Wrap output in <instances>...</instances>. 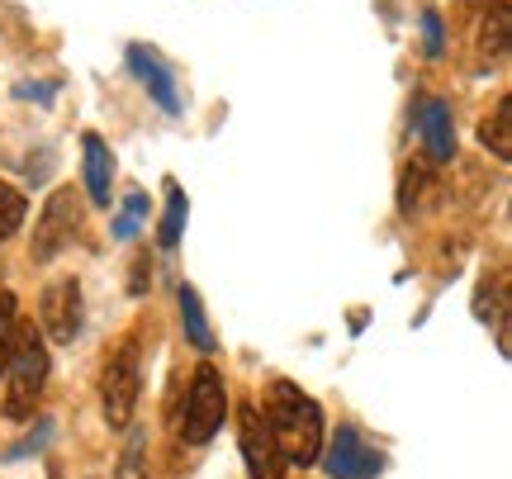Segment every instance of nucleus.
Instances as JSON below:
<instances>
[{"label":"nucleus","instance_id":"f257e3e1","mask_svg":"<svg viewBox=\"0 0 512 479\" xmlns=\"http://www.w3.org/2000/svg\"><path fill=\"white\" fill-rule=\"evenodd\" d=\"M266 432H271L275 451H280V461H285V465H299V470L318 465V456H323V442H328V432H323V408L313 404V399L299 385H290V380H275V385H271Z\"/></svg>","mask_w":512,"mask_h":479},{"label":"nucleus","instance_id":"f03ea898","mask_svg":"<svg viewBox=\"0 0 512 479\" xmlns=\"http://www.w3.org/2000/svg\"><path fill=\"white\" fill-rule=\"evenodd\" d=\"M5 375H10V385H5V418L10 423H29L38 399H43V389H48V342H43V332L19 328L15 356H10Z\"/></svg>","mask_w":512,"mask_h":479},{"label":"nucleus","instance_id":"7ed1b4c3","mask_svg":"<svg viewBox=\"0 0 512 479\" xmlns=\"http://www.w3.org/2000/svg\"><path fill=\"white\" fill-rule=\"evenodd\" d=\"M138 389H143V351H138V337H124V342L110 351L105 375H100V404H105V423H110L114 432L133 423Z\"/></svg>","mask_w":512,"mask_h":479},{"label":"nucleus","instance_id":"20e7f679","mask_svg":"<svg viewBox=\"0 0 512 479\" xmlns=\"http://www.w3.org/2000/svg\"><path fill=\"white\" fill-rule=\"evenodd\" d=\"M228 418V389H223V375L219 366L204 361L190 380V394H185V413H181V437L190 446H204L214 442V432L223 427Z\"/></svg>","mask_w":512,"mask_h":479},{"label":"nucleus","instance_id":"39448f33","mask_svg":"<svg viewBox=\"0 0 512 479\" xmlns=\"http://www.w3.org/2000/svg\"><path fill=\"white\" fill-rule=\"evenodd\" d=\"M323 470L328 479H375L384 470V456L375 446H366V437L356 427H337L332 442H323Z\"/></svg>","mask_w":512,"mask_h":479},{"label":"nucleus","instance_id":"423d86ee","mask_svg":"<svg viewBox=\"0 0 512 479\" xmlns=\"http://www.w3.org/2000/svg\"><path fill=\"white\" fill-rule=\"evenodd\" d=\"M76 223H81V204H76V190H53L43 214H38L34 228V261H53L67 242L76 238Z\"/></svg>","mask_w":512,"mask_h":479},{"label":"nucleus","instance_id":"0eeeda50","mask_svg":"<svg viewBox=\"0 0 512 479\" xmlns=\"http://www.w3.org/2000/svg\"><path fill=\"white\" fill-rule=\"evenodd\" d=\"M38 318H43V332L53 342H72L76 332H81V285L72 276L53 280L43 290V299H38Z\"/></svg>","mask_w":512,"mask_h":479},{"label":"nucleus","instance_id":"6e6552de","mask_svg":"<svg viewBox=\"0 0 512 479\" xmlns=\"http://www.w3.org/2000/svg\"><path fill=\"white\" fill-rule=\"evenodd\" d=\"M413 129H418L422 148L432 162H451L456 157V124H451V105L437 95H422L413 105Z\"/></svg>","mask_w":512,"mask_h":479},{"label":"nucleus","instance_id":"1a4fd4ad","mask_svg":"<svg viewBox=\"0 0 512 479\" xmlns=\"http://www.w3.org/2000/svg\"><path fill=\"white\" fill-rule=\"evenodd\" d=\"M238 437H242V456H247V475L252 479H280L285 461H280L271 432H266V418H261L252 404L238 413Z\"/></svg>","mask_w":512,"mask_h":479},{"label":"nucleus","instance_id":"9d476101","mask_svg":"<svg viewBox=\"0 0 512 479\" xmlns=\"http://www.w3.org/2000/svg\"><path fill=\"white\" fill-rule=\"evenodd\" d=\"M128 67L138 72V81H143L147 91H152V100L162 105L166 114H181V91H176V81H171V72L162 67V57L147 53V48H128Z\"/></svg>","mask_w":512,"mask_h":479},{"label":"nucleus","instance_id":"9b49d317","mask_svg":"<svg viewBox=\"0 0 512 479\" xmlns=\"http://www.w3.org/2000/svg\"><path fill=\"white\" fill-rule=\"evenodd\" d=\"M81 162H86V195H91V204H100V209H110V181H114V157H110V143L100 138V133H86L81 138Z\"/></svg>","mask_w":512,"mask_h":479},{"label":"nucleus","instance_id":"f8f14e48","mask_svg":"<svg viewBox=\"0 0 512 479\" xmlns=\"http://www.w3.org/2000/svg\"><path fill=\"white\" fill-rule=\"evenodd\" d=\"M181 323H185V342L195 351H214L219 342H214V328H209V314H204V304H200V290L195 285H181Z\"/></svg>","mask_w":512,"mask_h":479},{"label":"nucleus","instance_id":"ddd939ff","mask_svg":"<svg viewBox=\"0 0 512 479\" xmlns=\"http://www.w3.org/2000/svg\"><path fill=\"white\" fill-rule=\"evenodd\" d=\"M479 143L494 152L498 162H512V95H503L494 105V114L479 124Z\"/></svg>","mask_w":512,"mask_h":479},{"label":"nucleus","instance_id":"4468645a","mask_svg":"<svg viewBox=\"0 0 512 479\" xmlns=\"http://www.w3.org/2000/svg\"><path fill=\"white\" fill-rule=\"evenodd\" d=\"M508 34H512V0H494V10L484 15V29H479L484 53L503 57V53H508Z\"/></svg>","mask_w":512,"mask_h":479},{"label":"nucleus","instance_id":"2eb2a0df","mask_svg":"<svg viewBox=\"0 0 512 479\" xmlns=\"http://www.w3.org/2000/svg\"><path fill=\"white\" fill-rule=\"evenodd\" d=\"M114 479H152L147 475V432L143 427H128V442H124V456H119Z\"/></svg>","mask_w":512,"mask_h":479},{"label":"nucleus","instance_id":"dca6fc26","mask_svg":"<svg viewBox=\"0 0 512 479\" xmlns=\"http://www.w3.org/2000/svg\"><path fill=\"white\" fill-rule=\"evenodd\" d=\"M15 337H19V299L10 290H0V375L15 356Z\"/></svg>","mask_w":512,"mask_h":479},{"label":"nucleus","instance_id":"f3484780","mask_svg":"<svg viewBox=\"0 0 512 479\" xmlns=\"http://www.w3.org/2000/svg\"><path fill=\"white\" fill-rule=\"evenodd\" d=\"M427 185H432V166L427 162H413L408 171H403V181H399V209L403 214H413L422 204V195H427Z\"/></svg>","mask_w":512,"mask_h":479},{"label":"nucleus","instance_id":"a211bd4d","mask_svg":"<svg viewBox=\"0 0 512 479\" xmlns=\"http://www.w3.org/2000/svg\"><path fill=\"white\" fill-rule=\"evenodd\" d=\"M24 209H29V204H24V195H19L10 181H0V242L15 238L19 228H24Z\"/></svg>","mask_w":512,"mask_h":479},{"label":"nucleus","instance_id":"6ab92c4d","mask_svg":"<svg viewBox=\"0 0 512 479\" xmlns=\"http://www.w3.org/2000/svg\"><path fill=\"white\" fill-rule=\"evenodd\" d=\"M171 195H166V219H162V233H157V242H162L166 252L181 242V228H185V195L176 190V185H166Z\"/></svg>","mask_w":512,"mask_h":479},{"label":"nucleus","instance_id":"aec40b11","mask_svg":"<svg viewBox=\"0 0 512 479\" xmlns=\"http://www.w3.org/2000/svg\"><path fill=\"white\" fill-rule=\"evenodd\" d=\"M143 214H147V200H143V195H128V200H124V214L114 219V238H133Z\"/></svg>","mask_w":512,"mask_h":479},{"label":"nucleus","instance_id":"412c9836","mask_svg":"<svg viewBox=\"0 0 512 479\" xmlns=\"http://www.w3.org/2000/svg\"><path fill=\"white\" fill-rule=\"evenodd\" d=\"M422 53L441 57V19H437V10H422Z\"/></svg>","mask_w":512,"mask_h":479}]
</instances>
